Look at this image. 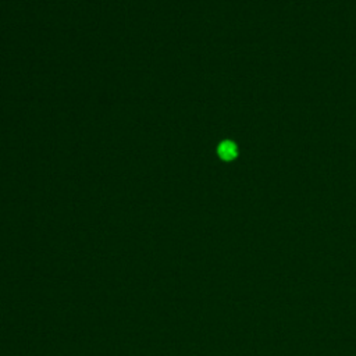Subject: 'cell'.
Returning <instances> with one entry per match:
<instances>
[{
  "instance_id": "6da1fadb",
  "label": "cell",
  "mask_w": 356,
  "mask_h": 356,
  "mask_svg": "<svg viewBox=\"0 0 356 356\" xmlns=\"http://www.w3.org/2000/svg\"><path fill=\"white\" fill-rule=\"evenodd\" d=\"M217 153L220 156V159L225 160V161H231L238 156V147L234 142L231 140H224L218 145L217 147Z\"/></svg>"
}]
</instances>
